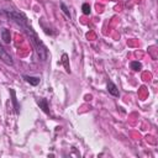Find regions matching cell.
Wrapping results in <instances>:
<instances>
[{
    "instance_id": "1",
    "label": "cell",
    "mask_w": 158,
    "mask_h": 158,
    "mask_svg": "<svg viewBox=\"0 0 158 158\" xmlns=\"http://www.w3.org/2000/svg\"><path fill=\"white\" fill-rule=\"evenodd\" d=\"M22 30H23V32L26 33V36L30 38V41H31V43H32V46H33V48H35V51H36L38 58H40L42 62L47 60V58H48V49H47V47L44 46V43L38 38V36H37V33L33 31V28H32L30 25H27V26H26L25 28H22Z\"/></svg>"
},
{
    "instance_id": "2",
    "label": "cell",
    "mask_w": 158,
    "mask_h": 158,
    "mask_svg": "<svg viewBox=\"0 0 158 158\" xmlns=\"http://www.w3.org/2000/svg\"><path fill=\"white\" fill-rule=\"evenodd\" d=\"M4 14L11 21H14L16 25H19L21 28H25L28 25V20H27V17H26V15L23 12L15 11V10H4Z\"/></svg>"
},
{
    "instance_id": "3",
    "label": "cell",
    "mask_w": 158,
    "mask_h": 158,
    "mask_svg": "<svg viewBox=\"0 0 158 158\" xmlns=\"http://www.w3.org/2000/svg\"><path fill=\"white\" fill-rule=\"evenodd\" d=\"M0 60L2 63H5L6 65H12L14 64V60H12V57L10 56V53L5 49V47L0 43Z\"/></svg>"
},
{
    "instance_id": "4",
    "label": "cell",
    "mask_w": 158,
    "mask_h": 158,
    "mask_svg": "<svg viewBox=\"0 0 158 158\" xmlns=\"http://www.w3.org/2000/svg\"><path fill=\"white\" fill-rule=\"evenodd\" d=\"M10 95H11V101H12V105H14V111L16 115L20 114V105L17 102V98H16V91L14 89H10Z\"/></svg>"
},
{
    "instance_id": "5",
    "label": "cell",
    "mask_w": 158,
    "mask_h": 158,
    "mask_svg": "<svg viewBox=\"0 0 158 158\" xmlns=\"http://www.w3.org/2000/svg\"><path fill=\"white\" fill-rule=\"evenodd\" d=\"M106 88H107V91H109V94H111L112 96H120V91H118V89H117V86L112 83V81H107V85H106Z\"/></svg>"
},
{
    "instance_id": "6",
    "label": "cell",
    "mask_w": 158,
    "mask_h": 158,
    "mask_svg": "<svg viewBox=\"0 0 158 158\" xmlns=\"http://www.w3.org/2000/svg\"><path fill=\"white\" fill-rule=\"evenodd\" d=\"M37 104L40 105V109H42V111H43L44 114L49 115V107H48V101H47V99L40 98V99H37Z\"/></svg>"
},
{
    "instance_id": "7",
    "label": "cell",
    "mask_w": 158,
    "mask_h": 158,
    "mask_svg": "<svg viewBox=\"0 0 158 158\" xmlns=\"http://www.w3.org/2000/svg\"><path fill=\"white\" fill-rule=\"evenodd\" d=\"M22 78H23L30 85H32V86L38 85V84H40V80H41L38 77H32V75H22Z\"/></svg>"
},
{
    "instance_id": "8",
    "label": "cell",
    "mask_w": 158,
    "mask_h": 158,
    "mask_svg": "<svg viewBox=\"0 0 158 158\" xmlns=\"http://www.w3.org/2000/svg\"><path fill=\"white\" fill-rule=\"evenodd\" d=\"M1 40L4 41V43H10L11 42V36H10V30H7V28H2L1 30Z\"/></svg>"
},
{
    "instance_id": "9",
    "label": "cell",
    "mask_w": 158,
    "mask_h": 158,
    "mask_svg": "<svg viewBox=\"0 0 158 158\" xmlns=\"http://www.w3.org/2000/svg\"><path fill=\"white\" fill-rule=\"evenodd\" d=\"M130 68H131L132 70H135V72H138V70L142 69V63L138 62V60H132V62L130 63Z\"/></svg>"
},
{
    "instance_id": "10",
    "label": "cell",
    "mask_w": 158,
    "mask_h": 158,
    "mask_svg": "<svg viewBox=\"0 0 158 158\" xmlns=\"http://www.w3.org/2000/svg\"><path fill=\"white\" fill-rule=\"evenodd\" d=\"M60 63H62V64L64 65V68H65L67 73H70V69H69V64H68V54H67V53H63Z\"/></svg>"
},
{
    "instance_id": "11",
    "label": "cell",
    "mask_w": 158,
    "mask_h": 158,
    "mask_svg": "<svg viewBox=\"0 0 158 158\" xmlns=\"http://www.w3.org/2000/svg\"><path fill=\"white\" fill-rule=\"evenodd\" d=\"M81 10H83L84 15H90V12H91V7H90V5L88 2H84L81 5Z\"/></svg>"
},
{
    "instance_id": "12",
    "label": "cell",
    "mask_w": 158,
    "mask_h": 158,
    "mask_svg": "<svg viewBox=\"0 0 158 158\" xmlns=\"http://www.w3.org/2000/svg\"><path fill=\"white\" fill-rule=\"evenodd\" d=\"M60 9H62L63 14H64L68 19H70V12H69V10H68V7H67V5H65L64 2H60Z\"/></svg>"
}]
</instances>
